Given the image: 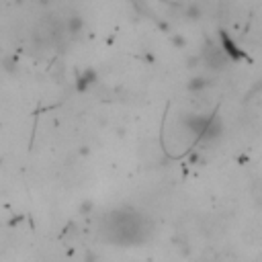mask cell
<instances>
[{
	"mask_svg": "<svg viewBox=\"0 0 262 262\" xmlns=\"http://www.w3.org/2000/svg\"><path fill=\"white\" fill-rule=\"evenodd\" d=\"M143 230L145 228L141 223V217H137L133 213H127V211H121V213L111 217L107 234L115 242H137V240H141Z\"/></svg>",
	"mask_w": 262,
	"mask_h": 262,
	"instance_id": "cell-1",
	"label": "cell"
},
{
	"mask_svg": "<svg viewBox=\"0 0 262 262\" xmlns=\"http://www.w3.org/2000/svg\"><path fill=\"white\" fill-rule=\"evenodd\" d=\"M254 199L258 201V205H262V178H258V182L254 184Z\"/></svg>",
	"mask_w": 262,
	"mask_h": 262,
	"instance_id": "cell-2",
	"label": "cell"
}]
</instances>
